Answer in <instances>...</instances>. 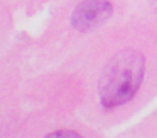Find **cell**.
<instances>
[{
	"instance_id": "3",
	"label": "cell",
	"mask_w": 157,
	"mask_h": 138,
	"mask_svg": "<svg viewBox=\"0 0 157 138\" xmlns=\"http://www.w3.org/2000/svg\"><path fill=\"white\" fill-rule=\"evenodd\" d=\"M61 138V137H65V138H80V134L76 133V131H55V133H51L47 136V138Z\"/></svg>"
},
{
	"instance_id": "1",
	"label": "cell",
	"mask_w": 157,
	"mask_h": 138,
	"mask_svg": "<svg viewBox=\"0 0 157 138\" xmlns=\"http://www.w3.org/2000/svg\"><path fill=\"white\" fill-rule=\"evenodd\" d=\"M145 75V58L135 50H123L102 70L98 93L103 108L113 109L132 100Z\"/></svg>"
},
{
	"instance_id": "2",
	"label": "cell",
	"mask_w": 157,
	"mask_h": 138,
	"mask_svg": "<svg viewBox=\"0 0 157 138\" xmlns=\"http://www.w3.org/2000/svg\"><path fill=\"white\" fill-rule=\"evenodd\" d=\"M109 0H84L72 13V26L78 32H90L105 24L112 15Z\"/></svg>"
}]
</instances>
